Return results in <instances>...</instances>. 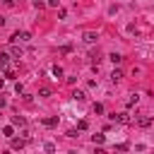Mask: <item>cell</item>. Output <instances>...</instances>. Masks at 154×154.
<instances>
[{"instance_id": "23", "label": "cell", "mask_w": 154, "mask_h": 154, "mask_svg": "<svg viewBox=\"0 0 154 154\" xmlns=\"http://www.w3.org/2000/svg\"><path fill=\"white\" fill-rule=\"evenodd\" d=\"M0 106H5V96H0Z\"/></svg>"}, {"instance_id": "9", "label": "cell", "mask_w": 154, "mask_h": 154, "mask_svg": "<svg viewBox=\"0 0 154 154\" xmlns=\"http://www.w3.org/2000/svg\"><path fill=\"white\" fill-rule=\"evenodd\" d=\"M24 123H26V120H24L22 116H12V125H19V128H22Z\"/></svg>"}, {"instance_id": "17", "label": "cell", "mask_w": 154, "mask_h": 154, "mask_svg": "<svg viewBox=\"0 0 154 154\" xmlns=\"http://www.w3.org/2000/svg\"><path fill=\"white\" fill-rule=\"evenodd\" d=\"M116 149H118V152H128V149H130V147H128V142H120V144H118V147H116Z\"/></svg>"}, {"instance_id": "5", "label": "cell", "mask_w": 154, "mask_h": 154, "mask_svg": "<svg viewBox=\"0 0 154 154\" xmlns=\"http://www.w3.org/2000/svg\"><path fill=\"white\" fill-rule=\"evenodd\" d=\"M96 38H99V36H96L94 31H87V34H84V43H94Z\"/></svg>"}, {"instance_id": "4", "label": "cell", "mask_w": 154, "mask_h": 154, "mask_svg": "<svg viewBox=\"0 0 154 154\" xmlns=\"http://www.w3.org/2000/svg\"><path fill=\"white\" fill-rule=\"evenodd\" d=\"M135 123H137L140 128H149V125H152V118H149V116H142V118H137Z\"/></svg>"}, {"instance_id": "20", "label": "cell", "mask_w": 154, "mask_h": 154, "mask_svg": "<svg viewBox=\"0 0 154 154\" xmlns=\"http://www.w3.org/2000/svg\"><path fill=\"white\" fill-rule=\"evenodd\" d=\"M135 103H137V94H132V96L128 99V106H135Z\"/></svg>"}, {"instance_id": "12", "label": "cell", "mask_w": 154, "mask_h": 154, "mask_svg": "<svg viewBox=\"0 0 154 154\" xmlns=\"http://www.w3.org/2000/svg\"><path fill=\"white\" fill-rule=\"evenodd\" d=\"M111 79H113V82H120V79H123V72H120V70H113Z\"/></svg>"}, {"instance_id": "25", "label": "cell", "mask_w": 154, "mask_h": 154, "mask_svg": "<svg viewBox=\"0 0 154 154\" xmlns=\"http://www.w3.org/2000/svg\"><path fill=\"white\" fill-rule=\"evenodd\" d=\"M0 132H2V128H0Z\"/></svg>"}, {"instance_id": "8", "label": "cell", "mask_w": 154, "mask_h": 154, "mask_svg": "<svg viewBox=\"0 0 154 154\" xmlns=\"http://www.w3.org/2000/svg\"><path fill=\"white\" fill-rule=\"evenodd\" d=\"M108 58L113 60V65H118V63H123V55H120V53H111Z\"/></svg>"}, {"instance_id": "21", "label": "cell", "mask_w": 154, "mask_h": 154, "mask_svg": "<svg viewBox=\"0 0 154 154\" xmlns=\"http://www.w3.org/2000/svg\"><path fill=\"white\" fill-rule=\"evenodd\" d=\"M94 113H103V106L101 103H94Z\"/></svg>"}, {"instance_id": "1", "label": "cell", "mask_w": 154, "mask_h": 154, "mask_svg": "<svg viewBox=\"0 0 154 154\" xmlns=\"http://www.w3.org/2000/svg\"><path fill=\"white\" fill-rule=\"evenodd\" d=\"M29 38H31V34H29V31H14V34L10 36V41H12V43H17V41H29Z\"/></svg>"}, {"instance_id": "10", "label": "cell", "mask_w": 154, "mask_h": 154, "mask_svg": "<svg viewBox=\"0 0 154 154\" xmlns=\"http://www.w3.org/2000/svg\"><path fill=\"white\" fill-rule=\"evenodd\" d=\"M2 135H5V137H12V135H14V128H12V125H5V128H2Z\"/></svg>"}, {"instance_id": "2", "label": "cell", "mask_w": 154, "mask_h": 154, "mask_svg": "<svg viewBox=\"0 0 154 154\" xmlns=\"http://www.w3.org/2000/svg\"><path fill=\"white\" fill-rule=\"evenodd\" d=\"M10 144H12V149H22V147L26 144V137H12Z\"/></svg>"}, {"instance_id": "3", "label": "cell", "mask_w": 154, "mask_h": 154, "mask_svg": "<svg viewBox=\"0 0 154 154\" xmlns=\"http://www.w3.org/2000/svg\"><path fill=\"white\" fill-rule=\"evenodd\" d=\"M111 120H118V123H130L128 113H113V116H111Z\"/></svg>"}, {"instance_id": "13", "label": "cell", "mask_w": 154, "mask_h": 154, "mask_svg": "<svg viewBox=\"0 0 154 154\" xmlns=\"http://www.w3.org/2000/svg\"><path fill=\"white\" fill-rule=\"evenodd\" d=\"M43 125H48V128H55V125H58V118H46V120H43Z\"/></svg>"}, {"instance_id": "18", "label": "cell", "mask_w": 154, "mask_h": 154, "mask_svg": "<svg viewBox=\"0 0 154 154\" xmlns=\"http://www.w3.org/2000/svg\"><path fill=\"white\" fill-rule=\"evenodd\" d=\"M58 17H60V19H65V17H67V10H63V7H58Z\"/></svg>"}, {"instance_id": "11", "label": "cell", "mask_w": 154, "mask_h": 154, "mask_svg": "<svg viewBox=\"0 0 154 154\" xmlns=\"http://www.w3.org/2000/svg\"><path fill=\"white\" fill-rule=\"evenodd\" d=\"M2 70H5V77H14V67H10V65H2Z\"/></svg>"}, {"instance_id": "19", "label": "cell", "mask_w": 154, "mask_h": 154, "mask_svg": "<svg viewBox=\"0 0 154 154\" xmlns=\"http://www.w3.org/2000/svg\"><path fill=\"white\" fill-rule=\"evenodd\" d=\"M38 96H51V89H48V87H43V89L38 91Z\"/></svg>"}, {"instance_id": "15", "label": "cell", "mask_w": 154, "mask_h": 154, "mask_svg": "<svg viewBox=\"0 0 154 154\" xmlns=\"http://www.w3.org/2000/svg\"><path fill=\"white\" fill-rule=\"evenodd\" d=\"M10 63V53H0V65H7Z\"/></svg>"}, {"instance_id": "22", "label": "cell", "mask_w": 154, "mask_h": 154, "mask_svg": "<svg viewBox=\"0 0 154 154\" xmlns=\"http://www.w3.org/2000/svg\"><path fill=\"white\" fill-rule=\"evenodd\" d=\"M5 5H7V7H12V5H14V0H5Z\"/></svg>"}, {"instance_id": "16", "label": "cell", "mask_w": 154, "mask_h": 154, "mask_svg": "<svg viewBox=\"0 0 154 154\" xmlns=\"http://www.w3.org/2000/svg\"><path fill=\"white\" fill-rule=\"evenodd\" d=\"M51 72H53L55 77H60V75H63V67H60V65H53V70H51Z\"/></svg>"}, {"instance_id": "24", "label": "cell", "mask_w": 154, "mask_h": 154, "mask_svg": "<svg viewBox=\"0 0 154 154\" xmlns=\"http://www.w3.org/2000/svg\"><path fill=\"white\" fill-rule=\"evenodd\" d=\"M2 87H5V79H0V89H2Z\"/></svg>"}, {"instance_id": "14", "label": "cell", "mask_w": 154, "mask_h": 154, "mask_svg": "<svg viewBox=\"0 0 154 154\" xmlns=\"http://www.w3.org/2000/svg\"><path fill=\"white\" fill-rule=\"evenodd\" d=\"M103 140H106L103 135H91V142H94V144H103Z\"/></svg>"}, {"instance_id": "6", "label": "cell", "mask_w": 154, "mask_h": 154, "mask_svg": "<svg viewBox=\"0 0 154 154\" xmlns=\"http://www.w3.org/2000/svg\"><path fill=\"white\" fill-rule=\"evenodd\" d=\"M72 99H75V101H84V99H87V94L77 89V91H72Z\"/></svg>"}, {"instance_id": "7", "label": "cell", "mask_w": 154, "mask_h": 154, "mask_svg": "<svg viewBox=\"0 0 154 154\" xmlns=\"http://www.w3.org/2000/svg\"><path fill=\"white\" fill-rule=\"evenodd\" d=\"M10 55H12V58H22V48H19V46H12Z\"/></svg>"}]
</instances>
